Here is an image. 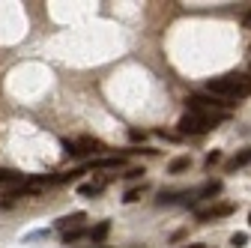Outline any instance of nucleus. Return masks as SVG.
Instances as JSON below:
<instances>
[{"label":"nucleus","instance_id":"obj_12","mask_svg":"<svg viewBox=\"0 0 251 248\" xmlns=\"http://www.w3.org/2000/svg\"><path fill=\"white\" fill-rule=\"evenodd\" d=\"M123 165V156H114V159H99L93 162V168H120Z\"/></svg>","mask_w":251,"mask_h":248},{"label":"nucleus","instance_id":"obj_10","mask_svg":"<svg viewBox=\"0 0 251 248\" xmlns=\"http://www.w3.org/2000/svg\"><path fill=\"white\" fill-rule=\"evenodd\" d=\"M78 192H81L84 198H96V195L102 192V182H84V185H81Z\"/></svg>","mask_w":251,"mask_h":248},{"label":"nucleus","instance_id":"obj_21","mask_svg":"<svg viewBox=\"0 0 251 248\" xmlns=\"http://www.w3.org/2000/svg\"><path fill=\"white\" fill-rule=\"evenodd\" d=\"M245 21H248V24H251V12H248V15H245Z\"/></svg>","mask_w":251,"mask_h":248},{"label":"nucleus","instance_id":"obj_13","mask_svg":"<svg viewBox=\"0 0 251 248\" xmlns=\"http://www.w3.org/2000/svg\"><path fill=\"white\" fill-rule=\"evenodd\" d=\"M24 176L21 174H15V171H3V168H0V182H21Z\"/></svg>","mask_w":251,"mask_h":248},{"label":"nucleus","instance_id":"obj_4","mask_svg":"<svg viewBox=\"0 0 251 248\" xmlns=\"http://www.w3.org/2000/svg\"><path fill=\"white\" fill-rule=\"evenodd\" d=\"M63 147H66V152H72V156H84V152L102 149V141H96V138H81V141H63Z\"/></svg>","mask_w":251,"mask_h":248},{"label":"nucleus","instance_id":"obj_1","mask_svg":"<svg viewBox=\"0 0 251 248\" xmlns=\"http://www.w3.org/2000/svg\"><path fill=\"white\" fill-rule=\"evenodd\" d=\"M206 90L212 96H227V99H245L251 93V81L245 75H222V78H212L206 84Z\"/></svg>","mask_w":251,"mask_h":248},{"label":"nucleus","instance_id":"obj_17","mask_svg":"<svg viewBox=\"0 0 251 248\" xmlns=\"http://www.w3.org/2000/svg\"><path fill=\"white\" fill-rule=\"evenodd\" d=\"M245 242H248V236H245V233H233V236H230V245H236V248H242Z\"/></svg>","mask_w":251,"mask_h":248},{"label":"nucleus","instance_id":"obj_2","mask_svg":"<svg viewBox=\"0 0 251 248\" xmlns=\"http://www.w3.org/2000/svg\"><path fill=\"white\" fill-rule=\"evenodd\" d=\"M233 102H225L222 96H212V93H192L188 96V111H225L230 108Z\"/></svg>","mask_w":251,"mask_h":248},{"label":"nucleus","instance_id":"obj_22","mask_svg":"<svg viewBox=\"0 0 251 248\" xmlns=\"http://www.w3.org/2000/svg\"><path fill=\"white\" fill-rule=\"evenodd\" d=\"M248 224H251V212H248Z\"/></svg>","mask_w":251,"mask_h":248},{"label":"nucleus","instance_id":"obj_9","mask_svg":"<svg viewBox=\"0 0 251 248\" xmlns=\"http://www.w3.org/2000/svg\"><path fill=\"white\" fill-rule=\"evenodd\" d=\"M188 165H192V159H188V156H179V159H174L171 162V174H182V171H188Z\"/></svg>","mask_w":251,"mask_h":248},{"label":"nucleus","instance_id":"obj_3","mask_svg":"<svg viewBox=\"0 0 251 248\" xmlns=\"http://www.w3.org/2000/svg\"><path fill=\"white\" fill-rule=\"evenodd\" d=\"M179 135H203V132H209L212 126H209V123L201 117V114H192V111H188L182 120H179Z\"/></svg>","mask_w":251,"mask_h":248},{"label":"nucleus","instance_id":"obj_11","mask_svg":"<svg viewBox=\"0 0 251 248\" xmlns=\"http://www.w3.org/2000/svg\"><path fill=\"white\" fill-rule=\"evenodd\" d=\"M212 195H222V182H206L198 192V198H212Z\"/></svg>","mask_w":251,"mask_h":248},{"label":"nucleus","instance_id":"obj_19","mask_svg":"<svg viewBox=\"0 0 251 248\" xmlns=\"http://www.w3.org/2000/svg\"><path fill=\"white\" fill-rule=\"evenodd\" d=\"M129 138H132V141H144L147 135H144V132H138V129H132V132H129Z\"/></svg>","mask_w":251,"mask_h":248},{"label":"nucleus","instance_id":"obj_16","mask_svg":"<svg viewBox=\"0 0 251 248\" xmlns=\"http://www.w3.org/2000/svg\"><path fill=\"white\" fill-rule=\"evenodd\" d=\"M84 233L90 236V230H81V227H78V230H69V233H66V236H63V239H66V242H75V239H81Z\"/></svg>","mask_w":251,"mask_h":248},{"label":"nucleus","instance_id":"obj_18","mask_svg":"<svg viewBox=\"0 0 251 248\" xmlns=\"http://www.w3.org/2000/svg\"><path fill=\"white\" fill-rule=\"evenodd\" d=\"M141 174H144V168H132V171H129V174H126V176H129V179H138Z\"/></svg>","mask_w":251,"mask_h":248},{"label":"nucleus","instance_id":"obj_14","mask_svg":"<svg viewBox=\"0 0 251 248\" xmlns=\"http://www.w3.org/2000/svg\"><path fill=\"white\" fill-rule=\"evenodd\" d=\"M144 192H147V185H138V189H129V192H126V198H123V200H126V203H132V200H138V198H141Z\"/></svg>","mask_w":251,"mask_h":248},{"label":"nucleus","instance_id":"obj_6","mask_svg":"<svg viewBox=\"0 0 251 248\" xmlns=\"http://www.w3.org/2000/svg\"><path fill=\"white\" fill-rule=\"evenodd\" d=\"M245 165H251V147H245V149L236 152V156L227 162V171L233 174V171H239V168H245Z\"/></svg>","mask_w":251,"mask_h":248},{"label":"nucleus","instance_id":"obj_20","mask_svg":"<svg viewBox=\"0 0 251 248\" xmlns=\"http://www.w3.org/2000/svg\"><path fill=\"white\" fill-rule=\"evenodd\" d=\"M182 248H209V245H203V242H195V245H182Z\"/></svg>","mask_w":251,"mask_h":248},{"label":"nucleus","instance_id":"obj_7","mask_svg":"<svg viewBox=\"0 0 251 248\" xmlns=\"http://www.w3.org/2000/svg\"><path fill=\"white\" fill-rule=\"evenodd\" d=\"M84 219H87L84 212H72V215H66V219H60V222H57V227L69 233V227H72V230H78V224H81Z\"/></svg>","mask_w":251,"mask_h":248},{"label":"nucleus","instance_id":"obj_15","mask_svg":"<svg viewBox=\"0 0 251 248\" xmlns=\"http://www.w3.org/2000/svg\"><path fill=\"white\" fill-rule=\"evenodd\" d=\"M218 162H222V152H218V149H212L209 156L203 159V165H206V168H212V165H218Z\"/></svg>","mask_w":251,"mask_h":248},{"label":"nucleus","instance_id":"obj_8","mask_svg":"<svg viewBox=\"0 0 251 248\" xmlns=\"http://www.w3.org/2000/svg\"><path fill=\"white\" fill-rule=\"evenodd\" d=\"M108 230H111V224L108 222H102V224H96L90 230V239H93V245H102L105 242V236H108Z\"/></svg>","mask_w":251,"mask_h":248},{"label":"nucleus","instance_id":"obj_5","mask_svg":"<svg viewBox=\"0 0 251 248\" xmlns=\"http://www.w3.org/2000/svg\"><path fill=\"white\" fill-rule=\"evenodd\" d=\"M230 212H233L230 203H218V206H209V209H198V222H215V219H225Z\"/></svg>","mask_w":251,"mask_h":248}]
</instances>
